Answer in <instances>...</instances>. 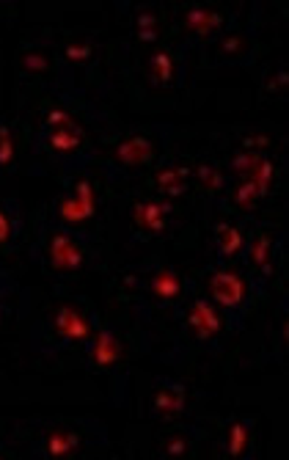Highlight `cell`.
Masks as SVG:
<instances>
[{
	"instance_id": "2",
	"label": "cell",
	"mask_w": 289,
	"mask_h": 460,
	"mask_svg": "<svg viewBox=\"0 0 289 460\" xmlns=\"http://www.w3.org/2000/svg\"><path fill=\"white\" fill-rule=\"evenodd\" d=\"M94 215V190L88 182H77L74 188V199L61 202V218L67 224H80L85 218Z\"/></svg>"
},
{
	"instance_id": "25",
	"label": "cell",
	"mask_w": 289,
	"mask_h": 460,
	"mask_svg": "<svg viewBox=\"0 0 289 460\" xmlns=\"http://www.w3.org/2000/svg\"><path fill=\"white\" fill-rule=\"evenodd\" d=\"M199 176H201L210 188H220V174H215L210 165H201V168H199Z\"/></svg>"
},
{
	"instance_id": "11",
	"label": "cell",
	"mask_w": 289,
	"mask_h": 460,
	"mask_svg": "<svg viewBox=\"0 0 289 460\" xmlns=\"http://www.w3.org/2000/svg\"><path fill=\"white\" fill-rule=\"evenodd\" d=\"M188 25H190L196 33L207 36L213 28L220 25V17H217L215 11H207V8H190V11H188Z\"/></svg>"
},
{
	"instance_id": "12",
	"label": "cell",
	"mask_w": 289,
	"mask_h": 460,
	"mask_svg": "<svg viewBox=\"0 0 289 460\" xmlns=\"http://www.w3.org/2000/svg\"><path fill=\"white\" fill-rule=\"evenodd\" d=\"M77 450V436L72 433H53L47 438V455L50 458H67Z\"/></svg>"
},
{
	"instance_id": "20",
	"label": "cell",
	"mask_w": 289,
	"mask_h": 460,
	"mask_svg": "<svg viewBox=\"0 0 289 460\" xmlns=\"http://www.w3.org/2000/svg\"><path fill=\"white\" fill-rule=\"evenodd\" d=\"M256 196H259V190H256V185L248 179L245 185H240V188H237L234 202H237V204H242V207H251V204L256 202Z\"/></svg>"
},
{
	"instance_id": "13",
	"label": "cell",
	"mask_w": 289,
	"mask_h": 460,
	"mask_svg": "<svg viewBox=\"0 0 289 460\" xmlns=\"http://www.w3.org/2000/svg\"><path fill=\"white\" fill-rule=\"evenodd\" d=\"M47 144L53 147V149H58V152H72L74 147L80 144V127H67V130H56V133H50V138H47Z\"/></svg>"
},
{
	"instance_id": "4",
	"label": "cell",
	"mask_w": 289,
	"mask_h": 460,
	"mask_svg": "<svg viewBox=\"0 0 289 460\" xmlns=\"http://www.w3.org/2000/svg\"><path fill=\"white\" fill-rule=\"evenodd\" d=\"M188 322L193 325V331L201 336V339H213L217 331H220V320H217L215 309L210 301H196L190 309V317Z\"/></svg>"
},
{
	"instance_id": "21",
	"label": "cell",
	"mask_w": 289,
	"mask_h": 460,
	"mask_svg": "<svg viewBox=\"0 0 289 460\" xmlns=\"http://www.w3.org/2000/svg\"><path fill=\"white\" fill-rule=\"evenodd\" d=\"M47 124L50 127H58V130H67V127H72V116L67 113V110H61V108H53L50 113H47Z\"/></svg>"
},
{
	"instance_id": "27",
	"label": "cell",
	"mask_w": 289,
	"mask_h": 460,
	"mask_svg": "<svg viewBox=\"0 0 289 460\" xmlns=\"http://www.w3.org/2000/svg\"><path fill=\"white\" fill-rule=\"evenodd\" d=\"M270 138L267 135H254V138H245V147H267Z\"/></svg>"
},
{
	"instance_id": "5",
	"label": "cell",
	"mask_w": 289,
	"mask_h": 460,
	"mask_svg": "<svg viewBox=\"0 0 289 460\" xmlns=\"http://www.w3.org/2000/svg\"><path fill=\"white\" fill-rule=\"evenodd\" d=\"M56 328H58V334H61L64 339H88V334H91L88 322H85L83 314H77L74 309H61V311L56 314Z\"/></svg>"
},
{
	"instance_id": "10",
	"label": "cell",
	"mask_w": 289,
	"mask_h": 460,
	"mask_svg": "<svg viewBox=\"0 0 289 460\" xmlns=\"http://www.w3.org/2000/svg\"><path fill=\"white\" fill-rule=\"evenodd\" d=\"M151 290H154L157 298L171 301V298L179 295V279H176L171 270H160V273L151 279Z\"/></svg>"
},
{
	"instance_id": "31",
	"label": "cell",
	"mask_w": 289,
	"mask_h": 460,
	"mask_svg": "<svg viewBox=\"0 0 289 460\" xmlns=\"http://www.w3.org/2000/svg\"><path fill=\"white\" fill-rule=\"evenodd\" d=\"M138 39H141V42H154L157 33H154V28H146V31H138Z\"/></svg>"
},
{
	"instance_id": "26",
	"label": "cell",
	"mask_w": 289,
	"mask_h": 460,
	"mask_svg": "<svg viewBox=\"0 0 289 460\" xmlns=\"http://www.w3.org/2000/svg\"><path fill=\"white\" fill-rule=\"evenodd\" d=\"M25 67H28V69H44L47 61H44L42 56H28V58H25Z\"/></svg>"
},
{
	"instance_id": "33",
	"label": "cell",
	"mask_w": 289,
	"mask_h": 460,
	"mask_svg": "<svg viewBox=\"0 0 289 460\" xmlns=\"http://www.w3.org/2000/svg\"><path fill=\"white\" fill-rule=\"evenodd\" d=\"M237 44H240L237 39H226V42H223V50H226V53H234V50H237Z\"/></svg>"
},
{
	"instance_id": "8",
	"label": "cell",
	"mask_w": 289,
	"mask_h": 460,
	"mask_svg": "<svg viewBox=\"0 0 289 460\" xmlns=\"http://www.w3.org/2000/svg\"><path fill=\"white\" fill-rule=\"evenodd\" d=\"M116 359H119V342H116V336L110 331H99L97 345H94V361L99 367H110V364H116Z\"/></svg>"
},
{
	"instance_id": "15",
	"label": "cell",
	"mask_w": 289,
	"mask_h": 460,
	"mask_svg": "<svg viewBox=\"0 0 289 460\" xmlns=\"http://www.w3.org/2000/svg\"><path fill=\"white\" fill-rule=\"evenodd\" d=\"M273 174H276V168H273L270 160H259V163L251 168V182L256 185L259 196L267 193V188H270V182H273Z\"/></svg>"
},
{
	"instance_id": "18",
	"label": "cell",
	"mask_w": 289,
	"mask_h": 460,
	"mask_svg": "<svg viewBox=\"0 0 289 460\" xmlns=\"http://www.w3.org/2000/svg\"><path fill=\"white\" fill-rule=\"evenodd\" d=\"M251 259L259 265V268H270L267 262H270V237H259L254 245H251Z\"/></svg>"
},
{
	"instance_id": "1",
	"label": "cell",
	"mask_w": 289,
	"mask_h": 460,
	"mask_svg": "<svg viewBox=\"0 0 289 460\" xmlns=\"http://www.w3.org/2000/svg\"><path fill=\"white\" fill-rule=\"evenodd\" d=\"M210 290H213V298H215L220 306H240L242 304V295H245V284L237 273H229V270H220L213 276L210 281Z\"/></svg>"
},
{
	"instance_id": "23",
	"label": "cell",
	"mask_w": 289,
	"mask_h": 460,
	"mask_svg": "<svg viewBox=\"0 0 289 460\" xmlns=\"http://www.w3.org/2000/svg\"><path fill=\"white\" fill-rule=\"evenodd\" d=\"M259 160H262L259 154H240V157H234V168L237 171H251Z\"/></svg>"
},
{
	"instance_id": "3",
	"label": "cell",
	"mask_w": 289,
	"mask_h": 460,
	"mask_svg": "<svg viewBox=\"0 0 289 460\" xmlns=\"http://www.w3.org/2000/svg\"><path fill=\"white\" fill-rule=\"evenodd\" d=\"M50 262L58 270H77L80 262H83V254L67 234H56L53 243H50Z\"/></svg>"
},
{
	"instance_id": "24",
	"label": "cell",
	"mask_w": 289,
	"mask_h": 460,
	"mask_svg": "<svg viewBox=\"0 0 289 460\" xmlns=\"http://www.w3.org/2000/svg\"><path fill=\"white\" fill-rule=\"evenodd\" d=\"M91 56V47L88 44H69L67 47V58H72V61H85Z\"/></svg>"
},
{
	"instance_id": "28",
	"label": "cell",
	"mask_w": 289,
	"mask_h": 460,
	"mask_svg": "<svg viewBox=\"0 0 289 460\" xmlns=\"http://www.w3.org/2000/svg\"><path fill=\"white\" fill-rule=\"evenodd\" d=\"M138 28H141V31L154 28V14H141V17H138Z\"/></svg>"
},
{
	"instance_id": "17",
	"label": "cell",
	"mask_w": 289,
	"mask_h": 460,
	"mask_svg": "<svg viewBox=\"0 0 289 460\" xmlns=\"http://www.w3.org/2000/svg\"><path fill=\"white\" fill-rule=\"evenodd\" d=\"M245 444H248V427L240 425V422L231 425V430H229V455L240 458L245 452Z\"/></svg>"
},
{
	"instance_id": "16",
	"label": "cell",
	"mask_w": 289,
	"mask_h": 460,
	"mask_svg": "<svg viewBox=\"0 0 289 460\" xmlns=\"http://www.w3.org/2000/svg\"><path fill=\"white\" fill-rule=\"evenodd\" d=\"M217 240H220V254L223 256H234L237 251H240V245H242V237H240V231L234 229V227H217Z\"/></svg>"
},
{
	"instance_id": "19",
	"label": "cell",
	"mask_w": 289,
	"mask_h": 460,
	"mask_svg": "<svg viewBox=\"0 0 289 460\" xmlns=\"http://www.w3.org/2000/svg\"><path fill=\"white\" fill-rule=\"evenodd\" d=\"M151 69H154V77L160 83H168L171 80V58H168V53H157L151 58Z\"/></svg>"
},
{
	"instance_id": "14",
	"label": "cell",
	"mask_w": 289,
	"mask_h": 460,
	"mask_svg": "<svg viewBox=\"0 0 289 460\" xmlns=\"http://www.w3.org/2000/svg\"><path fill=\"white\" fill-rule=\"evenodd\" d=\"M188 174H190L188 168H171V171H163L157 182H160V188H163L168 196H179V193H185V182H182V179H185Z\"/></svg>"
},
{
	"instance_id": "30",
	"label": "cell",
	"mask_w": 289,
	"mask_h": 460,
	"mask_svg": "<svg viewBox=\"0 0 289 460\" xmlns=\"http://www.w3.org/2000/svg\"><path fill=\"white\" fill-rule=\"evenodd\" d=\"M185 452V441H171L168 444V455H182Z\"/></svg>"
},
{
	"instance_id": "7",
	"label": "cell",
	"mask_w": 289,
	"mask_h": 460,
	"mask_svg": "<svg viewBox=\"0 0 289 460\" xmlns=\"http://www.w3.org/2000/svg\"><path fill=\"white\" fill-rule=\"evenodd\" d=\"M171 207L168 204H154V202H144V204H138L135 207V221L146 227V229L151 231H163L165 229V213H168Z\"/></svg>"
},
{
	"instance_id": "6",
	"label": "cell",
	"mask_w": 289,
	"mask_h": 460,
	"mask_svg": "<svg viewBox=\"0 0 289 460\" xmlns=\"http://www.w3.org/2000/svg\"><path fill=\"white\" fill-rule=\"evenodd\" d=\"M116 154H119V160L124 165H141V163H146L151 157V144L146 141L144 135H133L124 144H119Z\"/></svg>"
},
{
	"instance_id": "29",
	"label": "cell",
	"mask_w": 289,
	"mask_h": 460,
	"mask_svg": "<svg viewBox=\"0 0 289 460\" xmlns=\"http://www.w3.org/2000/svg\"><path fill=\"white\" fill-rule=\"evenodd\" d=\"M8 231H11V227H8V221H6V215L0 213V243H6V240H8Z\"/></svg>"
},
{
	"instance_id": "32",
	"label": "cell",
	"mask_w": 289,
	"mask_h": 460,
	"mask_svg": "<svg viewBox=\"0 0 289 460\" xmlns=\"http://www.w3.org/2000/svg\"><path fill=\"white\" fill-rule=\"evenodd\" d=\"M289 83V75H284V72H281V75L276 77V80H273V83H270V88H279V85H287Z\"/></svg>"
},
{
	"instance_id": "9",
	"label": "cell",
	"mask_w": 289,
	"mask_h": 460,
	"mask_svg": "<svg viewBox=\"0 0 289 460\" xmlns=\"http://www.w3.org/2000/svg\"><path fill=\"white\" fill-rule=\"evenodd\" d=\"M154 408L160 413H179L185 408V391L182 388H163V391H157Z\"/></svg>"
},
{
	"instance_id": "22",
	"label": "cell",
	"mask_w": 289,
	"mask_h": 460,
	"mask_svg": "<svg viewBox=\"0 0 289 460\" xmlns=\"http://www.w3.org/2000/svg\"><path fill=\"white\" fill-rule=\"evenodd\" d=\"M11 157H14V144H11V138H8V130L0 127V165H8Z\"/></svg>"
}]
</instances>
